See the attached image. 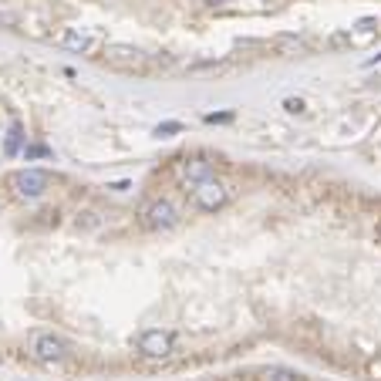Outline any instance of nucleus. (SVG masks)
Here are the masks:
<instances>
[{"instance_id": "nucleus-9", "label": "nucleus", "mask_w": 381, "mask_h": 381, "mask_svg": "<svg viewBox=\"0 0 381 381\" xmlns=\"http://www.w3.org/2000/svg\"><path fill=\"white\" fill-rule=\"evenodd\" d=\"M21 149H24V128H21V122H14L3 135V155H17Z\"/></svg>"}, {"instance_id": "nucleus-11", "label": "nucleus", "mask_w": 381, "mask_h": 381, "mask_svg": "<svg viewBox=\"0 0 381 381\" xmlns=\"http://www.w3.org/2000/svg\"><path fill=\"white\" fill-rule=\"evenodd\" d=\"M284 112L287 115H307V102L304 98H284Z\"/></svg>"}, {"instance_id": "nucleus-13", "label": "nucleus", "mask_w": 381, "mask_h": 381, "mask_svg": "<svg viewBox=\"0 0 381 381\" xmlns=\"http://www.w3.org/2000/svg\"><path fill=\"white\" fill-rule=\"evenodd\" d=\"M375 24H378V21H375V17H365V21H358V27H361V31H371V27H375Z\"/></svg>"}, {"instance_id": "nucleus-14", "label": "nucleus", "mask_w": 381, "mask_h": 381, "mask_svg": "<svg viewBox=\"0 0 381 381\" xmlns=\"http://www.w3.org/2000/svg\"><path fill=\"white\" fill-rule=\"evenodd\" d=\"M209 3H223V0H209Z\"/></svg>"}, {"instance_id": "nucleus-12", "label": "nucleus", "mask_w": 381, "mask_h": 381, "mask_svg": "<svg viewBox=\"0 0 381 381\" xmlns=\"http://www.w3.org/2000/svg\"><path fill=\"white\" fill-rule=\"evenodd\" d=\"M183 132V125L179 122H165V125H159L155 128V139H172V135H179Z\"/></svg>"}, {"instance_id": "nucleus-6", "label": "nucleus", "mask_w": 381, "mask_h": 381, "mask_svg": "<svg viewBox=\"0 0 381 381\" xmlns=\"http://www.w3.org/2000/svg\"><path fill=\"white\" fill-rule=\"evenodd\" d=\"M192 199H196V206H199V209L213 213V209L227 206L229 189L223 186V183H216V179H206V183H199V186L192 189Z\"/></svg>"}, {"instance_id": "nucleus-2", "label": "nucleus", "mask_w": 381, "mask_h": 381, "mask_svg": "<svg viewBox=\"0 0 381 381\" xmlns=\"http://www.w3.org/2000/svg\"><path fill=\"white\" fill-rule=\"evenodd\" d=\"M7 186H10V192L17 199H41L47 192V172H41V169H17V172H10Z\"/></svg>"}, {"instance_id": "nucleus-1", "label": "nucleus", "mask_w": 381, "mask_h": 381, "mask_svg": "<svg viewBox=\"0 0 381 381\" xmlns=\"http://www.w3.org/2000/svg\"><path fill=\"white\" fill-rule=\"evenodd\" d=\"M68 354H71V344L65 341L61 334H54V331L31 334V358L41 361V365H58V361H65Z\"/></svg>"}, {"instance_id": "nucleus-8", "label": "nucleus", "mask_w": 381, "mask_h": 381, "mask_svg": "<svg viewBox=\"0 0 381 381\" xmlns=\"http://www.w3.org/2000/svg\"><path fill=\"white\" fill-rule=\"evenodd\" d=\"M61 47H68V51H78V54H88V51H95V41L88 38V34H81V31H65L61 34Z\"/></svg>"}, {"instance_id": "nucleus-7", "label": "nucleus", "mask_w": 381, "mask_h": 381, "mask_svg": "<svg viewBox=\"0 0 381 381\" xmlns=\"http://www.w3.org/2000/svg\"><path fill=\"white\" fill-rule=\"evenodd\" d=\"M176 172H179V183H183V186L196 189L199 183L213 179V162H206V159H183Z\"/></svg>"}, {"instance_id": "nucleus-3", "label": "nucleus", "mask_w": 381, "mask_h": 381, "mask_svg": "<svg viewBox=\"0 0 381 381\" xmlns=\"http://www.w3.org/2000/svg\"><path fill=\"white\" fill-rule=\"evenodd\" d=\"M142 223L149 229H172L179 227V209H176V203L172 199H152L146 209H142Z\"/></svg>"}, {"instance_id": "nucleus-10", "label": "nucleus", "mask_w": 381, "mask_h": 381, "mask_svg": "<svg viewBox=\"0 0 381 381\" xmlns=\"http://www.w3.org/2000/svg\"><path fill=\"white\" fill-rule=\"evenodd\" d=\"M264 381H301V375H294L290 368H267Z\"/></svg>"}, {"instance_id": "nucleus-4", "label": "nucleus", "mask_w": 381, "mask_h": 381, "mask_svg": "<svg viewBox=\"0 0 381 381\" xmlns=\"http://www.w3.org/2000/svg\"><path fill=\"white\" fill-rule=\"evenodd\" d=\"M135 344H139V354H146V358H165L176 347V334H169L162 327H149V331L139 334Z\"/></svg>"}, {"instance_id": "nucleus-5", "label": "nucleus", "mask_w": 381, "mask_h": 381, "mask_svg": "<svg viewBox=\"0 0 381 381\" xmlns=\"http://www.w3.org/2000/svg\"><path fill=\"white\" fill-rule=\"evenodd\" d=\"M102 58H105V65L122 68V71H132V68H142V65H146V54H142L139 47H128V44H108V47L102 51Z\"/></svg>"}]
</instances>
